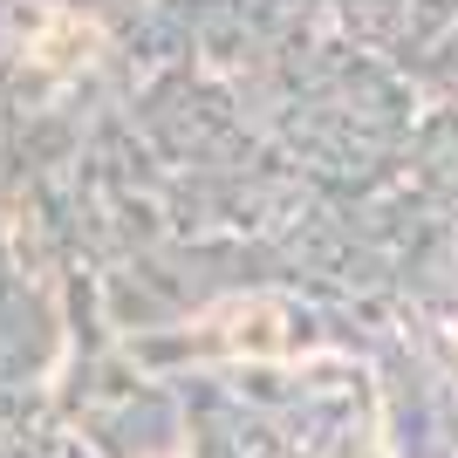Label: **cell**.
<instances>
[{
    "instance_id": "6da1fadb",
    "label": "cell",
    "mask_w": 458,
    "mask_h": 458,
    "mask_svg": "<svg viewBox=\"0 0 458 458\" xmlns=\"http://www.w3.org/2000/svg\"><path fill=\"white\" fill-rule=\"evenodd\" d=\"M96 48H103V28H96L89 14H69V7L41 14L35 41H28V55H35L41 69H55V76H76V69H89Z\"/></svg>"
},
{
    "instance_id": "7a4b0ae2",
    "label": "cell",
    "mask_w": 458,
    "mask_h": 458,
    "mask_svg": "<svg viewBox=\"0 0 458 458\" xmlns=\"http://www.w3.org/2000/svg\"><path fill=\"white\" fill-rule=\"evenodd\" d=\"M212 328H219V343L226 349H240V356H281L287 349V315H281V301H226L219 315H212Z\"/></svg>"
}]
</instances>
